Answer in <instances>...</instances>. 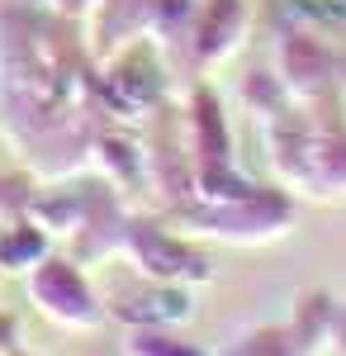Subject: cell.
I'll return each instance as SVG.
<instances>
[{"label": "cell", "mask_w": 346, "mask_h": 356, "mask_svg": "<svg viewBox=\"0 0 346 356\" xmlns=\"http://www.w3.org/2000/svg\"><path fill=\"white\" fill-rule=\"evenodd\" d=\"M38 252H43V238H38L28 223H15V228L0 233V266H5V271H19L28 261H38Z\"/></svg>", "instance_id": "7a4b0ae2"}, {"label": "cell", "mask_w": 346, "mask_h": 356, "mask_svg": "<svg viewBox=\"0 0 346 356\" xmlns=\"http://www.w3.org/2000/svg\"><path fill=\"white\" fill-rule=\"evenodd\" d=\"M133 257L157 275H209V261L195 252V247L166 238L157 228H138L133 233Z\"/></svg>", "instance_id": "6da1fadb"}]
</instances>
